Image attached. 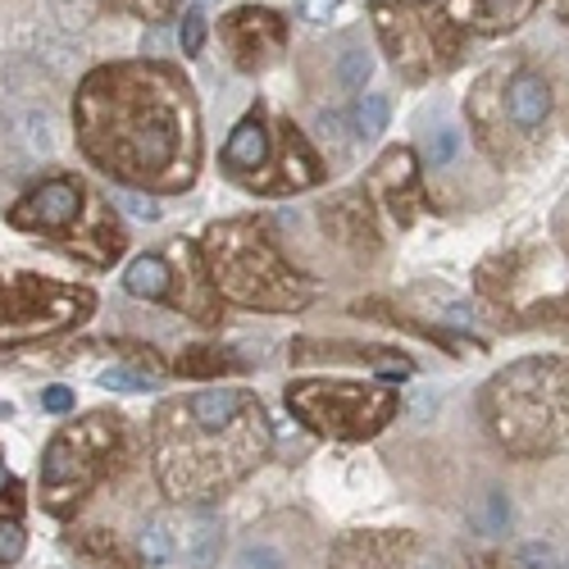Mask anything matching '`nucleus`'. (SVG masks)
<instances>
[{"label": "nucleus", "instance_id": "f257e3e1", "mask_svg": "<svg viewBox=\"0 0 569 569\" xmlns=\"http://www.w3.org/2000/svg\"><path fill=\"white\" fill-rule=\"evenodd\" d=\"M82 156L128 192H187L201 169L197 91L164 60L91 69L73 97Z\"/></svg>", "mask_w": 569, "mask_h": 569}, {"label": "nucleus", "instance_id": "f03ea898", "mask_svg": "<svg viewBox=\"0 0 569 569\" xmlns=\"http://www.w3.org/2000/svg\"><path fill=\"white\" fill-rule=\"evenodd\" d=\"M269 415L247 388H201L173 397L151 419L156 483L173 506H201L269 456Z\"/></svg>", "mask_w": 569, "mask_h": 569}, {"label": "nucleus", "instance_id": "7ed1b4c3", "mask_svg": "<svg viewBox=\"0 0 569 569\" xmlns=\"http://www.w3.org/2000/svg\"><path fill=\"white\" fill-rule=\"evenodd\" d=\"M201 260L210 269L214 292L232 306L269 310V315H292L315 301V282L297 273L278 251V237L264 219H223L206 232Z\"/></svg>", "mask_w": 569, "mask_h": 569}, {"label": "nucleus", "instance_id": "20e7f679", "mask_svg": "<svg viewBox=\"0 0 569 569\" xmlns=\"http://www.w3.org/2000/svg\"><path fill=\"white\" fill-rule=\"evenodd\" d=\"M488 433L510 456H547L569 438V356L515 360L483 388Z\"/></svg>", "mask_w": 569, "mask_h": 569}, {"label": "nucleus", "instance_id": "39448f33", "mask_svg": "<svg viewBox=\"0 0 569 569\" xmlns=\"http://www.w3.org/2000/svg\"><path fill=\"white\" fill-rule=\"evenodd\" d=\"M469 123L479 132V147L519 169L547 147L551 128V82L529 60H497L479 82L469 87Z\"/></svg>", "mask_w": 569, "mask_h": 569}, {"label": "nucleus", "instance_id": "423d86ee", "mask_svg": "<svg viewBox=\"0 0 569 569\" xmlns=\"http://www.w3.org/2000/svg\"><path fill=\"white\" fill-rule=\"evenodd\" d=\"M10 223L23 228V232L46 237L51 247H60L64 256H73L91 269H110L128 247L123 223L114 214V201L97 197L73 173H56V178L37 182L32 192L10 210Z\"/></svg>", "mask_w": 569, "mask_h": 569}, {"label": "nucleus", "instance_id": "0eeeda50", "mask_svg": "<svg viewBox=\"0 0 569 569\" xmlns=\"http://www.w3.org/2000/svg\"><path fill=\"white\" fill-rule=\"evenodd\" d=\"M223 173L260 197H288L323 182V160L306 141V132L292 119H273L269 106H256L251 114L237 119L219 151Z\"/></svg>", "mask_w": 569, "mask_h": 569}, {"label": "nucleus", "instance_id": "6e6552de", "mask_svg": "<svg viewBox=\"0 0 569 569\" xmlns=\"http://www.w3.org/2000/svg\"><path fill=\"white\" fill-rule=\"evenodd\" d=\"M128 456V429L114 410H91L46 442L41 456V506L51 515H73Z\"/></svg>", "mask_w": 569, "mask_h": 569}, {"label": "nucleus", "instance_id": "1a4fd4ad", "mask_svg": "<svg viewBox=\"0 0 569 569\" xmlns=\"http://www.w3.org/2000/svg\"><path fill=\"white\" fill-rule=\"evenodd\" d=\"M369 19L378 28V41H383L392 69L406 82H429L456 69L465 56V32L433 0H373Z\"/></svg>", "mask_w": 569, "mask_h": 569}, {"label": "nucleus", "instance_id": "9d476101", "mask_svg": "<svg viewBox=\"0 0 569 569\" xmlns=\"http://www.w3.org/2000/svg\"><path fill=\"white\" fill-rule=\"evenodd\" d=\"M401 397L378 383H356V378H306V383L288 388V410L306 423V429L338 438V442H365L383 433L392 423Z\"/></svg>", "mask_w": 569, "mask_h": 569}, {"label": "nucleus", "instance_id": "9b49d317", "mask_svg": "<svg viewBox=\"0 0 569 569\" xmlns=\"http://www.w3.org/2000/svg\"><path fill=\"white\" fill-rule=\"evenodd\" d=\"M91 310H97L91 288H73V282L37 278V273L0 278V351L56 338L64 328L82 323Z\"/></svg>", "mask_w": 569, "mask_h": 569}, {"label": "nucleus", "instance_id": "f8f14e48", "mask_svg": "<svg viewBox=\"0 0 569 569\" xmlns=\"http://www.w3.org/2000/svg\"><path fill=\"white\" fill-rule=\"evenodd\" d=\"M219 547H223V529L210 506H169L151 515L137 538V556L156 569L164 565L210 569L219 560Z\"/></svg>", "mask_w": 569, "mask_h": 569}, {"label": "nucleus", "instance_id": "ddd939ff", "mask_svg": "<svg viewBox=\"0 0 569 569\" xmlns=\"http://www.w3.org/2000/svg\"><path fill=\"white\" fill-rule=\"evenodd\" d=\"M219 37H223L232 64L242 69V73L269 69L282 51H288V23H282V14L260 10V6L228 10V14L219 19Z\"/></svg>", "mask_w": 569, "mask_h": 569}, {"label": "nucleus", "instance_id": "4468645a", "mask_svg": "<svg viewBox=\"0 0 569 569\" xmlns=\"http://www.w3.org/2000/svg\"><path fill=\"white\" fill-rule=\"evenodd\" d=\"M369 192L383 201L392 210V219L401 228H410L423 210H429V197H423V187H419V164H415V151L406 147H392L373 160L369 169Z\"/></svg>", "mask_w": 569, "mask_h": 569}, {"label": "nucleus", "instance_id": "2eb2a0df", "mask_svg": "<svg viewBox=\"0 0 569 569\" xmlns=\"http://www.w3.org/2000/svg\"><path fill=\"white\" fill-rule=\"evenodd\" d=\"M319 223L356 260H373L378 256V242H383V237H378V219H373V201H369L365 187H347V192L328 197L319 206Z\"/></svg>", "mask_w": 569, "mask_h": 569}, {"label": "nucleus", "instance_id": "dca6fc26", "mask_svg": "<svg viewBox=\"0 0 569 569\" xmlns=\"http://www.w3.org/2000/svg\"><path fill=\"white\" fill-rule=\"evenodd\" d=\"M169 264H173V292H169V306L182 310L187 319H197V323H219V292H214V282H210V269L201 260V247L192 242H173L169 251Z\"/></svg>", "mask_w": 569, "mask_h": 569}, {"label": "nucleus", "instance_id": "f3484780", "mask_svg": "<svg viewBox=\"0 0 569 569\" xmlns=\"http://www.w3.org/2000/svg\"><path fill=\"white\" fill-rule=\"evenodd\" d=\"M338 365V360H351V365H369L383 378H410L415 373V360L392 351V347H360V342H297L292 347V365Z\"/></svg>", "mask_w": 569, "mask_h": 569}, {"label": "nucleus", "instance_id": "a211bd4d", "mask_svg": "<svg viewBox=\"0 0 569 569\" xmlns=\"http://www.w3.org/2000/svg\"><path fill=\"white\" fill-rule=\"evenodd\" d=\"M410 556V533H351L333 547V569H406Z\"/></svg>", "mask_w": 569, "mask_h": 569}, {"label": "nucleus", "instance_id": "6ab92c4d", "mask_svg": "<svg viewBox=\"0 0 569 569\" xmlns=\"http://www.w3.org/2000/svg\"><path fill=\"white\" fill-rule=\"evenodd\" d=\"M542 0H447V14L456 28H469L479 37H501V32H515L525 23Z\"/></svg>", "mask_w": 569, "mask_h": 569}, {"label": "nucleus", "instance_id": "aec40b11", "mask_svg": "<svg viewBox=\"0 0 569 569\" xmlns=\"http://www.w3.org/2000/svg\"><path fill=\"white\" fill-rule=\"evenodd\" d=\"M123 292L137 297V301H160L169 306V292H173V264L164 251H147L137 256L128 269H123Z\"/></svg>", "mask_w": 569, "mask_h": 569}, {"label": "nucleus", "instance_id": "412c9836", "mask_svg": "<svg viewBox=\"0 0 569 569\" xmlns=\"http://www.w3.org/2000/svg\"><path fill=\"white\" fill-rule=\"evenodd\" d=\"M173 369L182 378H219V373H237V369H242V360L219 351V347H187Z\"/></svg>", "mask_w": 569, "mask_h": 569}, {"label": "nucleus", "instance_id": "4be33fe9", "mask_svg": "<svg viewBox=\"0 0 569 569\" xmlns=\"http://www.w3.org/2000/svg\"><path fill=\"white\" fill-rule=\"evenodd\" d=\"M69 547H73V551H82V556H91V560H106V565L114 560V569H128V565H132V556H128V551H123L106 529H87V533L69 538Z\"/></svg>", "mask_w": 569, "mask_h": 569}, {"label": "nucleus", "instance_id": "5701e85b", "mask_svg": "<svg viewBox=\"0 0 569 569\" xmlns=\"http://www.w3.org/2000/svg\"><path fill=\"white\" fill-rule=\"evenodd\" d=\"M388 114H392V106H388V97H373V91H369V97H360L356 101V137H365V141H373L378 132H383L388 128Z\"/></svg>", "mask_w": 569, "mask_h": 569}, {"label": "nucleus", "instance_id": "b1692460", "mask_svg": "<svg viewBox=\"0 0 569 569\" xmlns=\"http://www.w3.org/2000/svg\"><path fill=\"white\" fill-rule=\"evenodd\" d=\"M369 73H373V56L365 51V46H347L342 60H338V82L347 91H360L369 82Z\"/></svg>", "mask_w": 569, "mask_h": 569}, {"label": "nucleus", "instance_id": "393cba45", "mask_svg": "<svg viewBox=\"0 0 569 569\" xmlns=\"http://www.w3.org/2000/svg\"><path fill=\"white\" fill-rule=\"evenodd\" d=\"M23 525H19V515H0V565H14L23 556Z\"/></svg>", "mask_w": 569, "mask_h": 569}, {"label": "nucleus", "instance_id": "a878e982", "mask_svg": "<svg viewBox=\"0 0 569 569\" xmlns=\"http://www.w3.org/2000/svg\"><path fill=\"white\" fill-rule=\"evenodd\" d=\"M178 46H182V56H201V46H206V14L201 10H187L182 23H178Z\"/></svg>", "mask_w": 569, "mask_h": 569}, {"label": "nucleus", "instance_id": "bb28decb", "mask_svg": "<svg viewBox=\"0 0 569 569\" xmlns=\"http://www.w3.org/2000/svg\"><path fill=\"white\" fill-rule=\"evenodd\" d=\"M510 565L515 569H556V551L547 542H525V547H515Z\"/></svg>", "mask_w": 569, "mask_h": 569}, {"label": "nucleus", "instance_id": "cd10ccee", "mask_svg": "<svg viewBox=\"0 0 569 569\" xmlns=\"http://www.w3.org/2000/svg\"><path fill=\"white\" fill-rule=\"evenodd\" d=\"M101 388H114V392H151L156 378H141L132 369H106L101 373Z\"/></svg>", "mask_w": 569, "mask_h": 569}, {"label": "nucleus", "instance_id": "c85d7f7f", "mask_svg": "<svg viewBox=\"0 0 569 569\" xmlns=\"http://www.w3.org/2000/svg\"><path fill=\"white\" fill-rule=\"evenodd\" d=\"M123 6L141 19H151V23H164V19L178 14V0H123Z\"/></svg>", "mask_w": 569, "mask_h": 569}, {"label": "nucleus", "instance_id": "c756f323", "mask_svg": "<svg viewBox=\"0 0 569 569\" xmlns=\"http://www.w3.org/2000/svg\"><path fill=\"white\" fill-rule=\"evenodd\" d=\"M456 151H460V132L456 128H442L433 141H429V160L442 169V164H451L456 160Z\"/></svg>", "mask_w": 569, "mask_h": 569}, {"label": "nucleus", "instance_id": "7c9ffc66", "mask_svg": "<svg viewBox=\"0 0 569 569\" xmlns=\"http://www.w3.org/2000/svg\"><path fill=\"white\" fill-rule=\"evenodd\" d=\"M114 206H123L132 219H147V223H156V219H160V206H156L151 197H137V192H128V187H123V192L114 197Z\"/></svg>", "mask_w": 569, "mask_h": 569}, {"label": "nucleus", "instance_id": "2f4dec72", "mask_svg": "<svg viewBox=\"0 0 569 569\" xmlns=\"http://www.w3.org/2000/svg\"><path fill=\"white\" fill-rule=\"evenodd\" d=\"M237 569H282V560L269 547H242L237 551Z\"/></svg>", "mask_w": 569, "mask_h": 569}, {"label": "nucleus", "instance_id": "473e14b6", "mask_svg": "<svg viewBox=\"0 0 569 569\" xmlns=\"http://www.w3.org/2000/svg\"><path fill=\"white\" fill-rule=\"evenodd\" d=\"M483 519H488V533H506V529H510V506H506L501 492L488 497V515H483Z\"/></svg>", "mask_w": 569, "mask_h": 569}, {"label": "nucleus", "instance_id": "72a5a7b5", "mask_svg": "<svg viewBox=\"0 0 569 569\" xmlns=\"http://www.w3.org/2000/svg\"><path fill=\"white\" fill-rule=\"evenodd\" d=\"M41 406L51 410V415H64V410H73V392L69 388H46L41 392Z\"/></svg>", "mask_w": 569, "mask_h": 569}, {"label": "nucleus", "instance_id": "f704fd0d", "mask_svg": "<svg viewBox=\"0 0 569 569\" xmlns=\"http://www.w3.org/2000/svg\"><path fill=\"white\" fill-rule=\"evenodd\" d=\"M338 14V0H306V19H315V23H328Z\"/></svg>", "mask_w": 569, "mask_h": 569}, {"label": "nucleus", "instance_id": "c9c22d12", "mask_svg": "<svg viewBox=\"0 0 569 569\" xmlns=\"http://www.w3.org/2000/svg\"><path fill=\"white\" fill-rule=\"evenodd\" d=\"M556 14H560V19L569 23V0H556Z\"/></svg>", "mask_w": 569, "mask_h": 569}, {"label": "nucleus", "instance_id": "e433bc0d", "mask_svg": "<svg viewBox=\"0 0 569 569\" xmlns=\"http://www.w3.org/2000/svg\"><path fill=\"white\" fill-rule=\"evenodd\" d=\"M6 488H10V469H6V465H0V492H6Z\"/></svg>", "mask_w": 569, "mask_h": 569}, {"label": "nucleus", "instance_id": "4c0bfd02", "mask_svg": "<svg viewBox=\"0 0 569 569\" xmlns=\"http://www.w3.org/2000/svg\"><path fill=\"white\" fill-rule=\"evenodd\" d=\"M565 569H569V565H565Z\"/></svg>", "mask_w": 569, "mask_h": 569}]
</instances>
